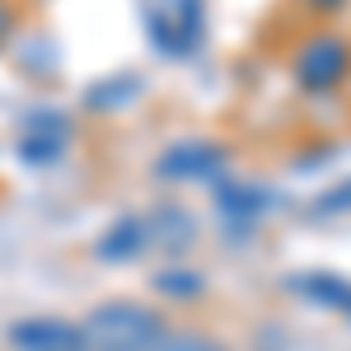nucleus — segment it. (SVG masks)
I'll list each match as a JSON object with an SVG mask.
<instances>
[{"label": "nucleus", "instance_id": "obj_1", "mask_svg": "<svg viewBox=\"0 0 351 351\" xmlns=\"http://www.w3.org/2000/svg\"><path fill=\"white\" fill-rule=\"evenodd\" d=\"M80 332H84V351H145L164 332V319L150 304L108 300V304L89 309Z\"/></svg>", "mask_w": 351, "mask_h": 351}, {"label": "nucleus", "instance_id": "obj_2", "mask_svg": "<svg viewBox=\"0 0 351 351\" xmlns=\"http://www.w3.org/2000/svg\"><path fill=\"white\" fill-rule=\"evenodd\" d=\"M141 19H145L150 43L164 56H188L202 43L206 5L202 0H141Z\"/></svg>", "mask_w": 351, "mask_h": 351}, {"label": "nucleus", "instance_id": "obj_3", "mask_svg": "<svg viewBox=\"0 0 351 351\" xmlns=\"http://www.w3.org/2000/svg\"><path fill=\"white\" fill-rule=\"evenodd\" d=\"M291 75H295L300 89H309V94H328V89H337V84L351 75V43L342 33H309L304 43H300V52L291 56Z\"/></svg>", "mask_w": 351, "mask_h": 351}, {"label": "nucleus", "instance_id": "obj_4", "mask_svg": "<svg viewBox=\"0 0 351 351\" xmlns=\"http://www.w3.org/2000/svg\"><path fill=\"white\" fill-rule=\"evenodd\" d=\"M225 164H230V150L220 141L192 136V141H173L155 160V178H164V183H206L211 178V183H220Z\"/></svg>", "mask_w": 351, "mask_h": 351}, {"label": "nucleus", "instance_id": "obj_5", "mask_svg": "<svg viewBox=\"0 0 351 351\" xmlns=\"http://www.w3.org/2000/svg\"><path fill=\"white\" fill-rule=\"evenodd\" d=\"M14 351H84V332L66 319H24L10 328Z\"/></svg>", "mask_w": 351, "mask_h": 351}, {"label": "nucleus", "instance_id": "obj_6", "mask_svg": "<svg viewBox=\"0 0 351 351\" xmlns=\"http://www.w3.org/2000/svg\"><path fill=\"white\" fill-rule=\"evenodd\" d=\"M263 206H267V188H258V183H248V178H220L216 183V211H220V220H225V230H248V225H258Z\"/></svg>", "mask_w": 351, "mask_h": 351}, {"label": "nucleus", "instance_id": "obj_7", "mask_svg": "<svg viewBox=\"0 0 351 351\" xmlns=\"http://www.w3.org/2000/svg\"><path fill=\"white\" fill-rule=\"evenodd\" d=\"M66 136H71V122L56 117V112H33L24 122V136H19V155L28 164H47L66 150Z\"/></svg>", "mask_w": 351, "mask_h": 351}, {"label": "nucleus", "instance_id": "obj_8", "mask_svg": "<svg viewBox=\"0 0 351 351\" xmlns=\"http://www.w3.org/2000/svg\"><path fill=\"white\" fill-rule=\"evenodd\" d=\"M145 234H150L155 248H164V253L173 258V253H188L192 248L197 225H192V216L183 211V206H160L155 216H145Z\"/></svg>", "mask_w": 351, "mask_h": 351}, {"label": "nucleus", "instance_id": "obj_9", "mask_svg": "<svg viewBox=\"0 0 351 351\" xmlns=\"http://www.w3.org/2000/svg\"><path fill=\"white\" fill-rule=\"evenodd\" d=\"M291 291L309 304H328V309H342L351 314V281L347 276H332V271H300L291 276Z\"/></svg>", "mask_w": 351, "mask_h": 351}, {"label": "nucleus", "instance_id": "obj_10", "mask_svg": "<svg viewBox=\"0 0 351 351\" xmlns=\"http://www.w3.org/2000/svg\"><path fill=\"white\" fill-rule=\"evenodd\" d=\"M145 243H150V234H145V216H122L108 234L99 239V258H104V263H127V258H141Z\"/></svg>", "mask_w": 351, "mask_h": 351}, {"label": "nucleus", "instance_id": "obj_11", "mask_svg": "<svg viewBox=\"0 0 351 351\" xmlns=\"http://www.w3.org/2000/svg\"><path fill=\"white\" fill-rule=\"evenodd\" d=\"M141 94V80L136 75H117V80H104L89 89V108H122Z\"/></svg>", "mask_w": 351, "mask_h": 351}, {"label": "nucleus", "instance_id": "obj_12", "mask_svg": "<svg viewBox=\"0 0 351 351\" xmlns=\"http://www.w3.org/2000/svg\"><path fill=\"white\" fill-rule=\"evenodd\" d=\"M145 351H225V347H220L216 337H202V332H169L164 328Z\"/></svg>", "mask_w": 351, "mask_h": 351}, {"label": "nucleus", "instance_id": "obj_13", "mask_svg": "<svg viewBox=\"0 0 351 351\" xmlns=\"http://www.w3.org/2000/svg\"><path fill=\"white\" fill-rule=\"evenodd\" d=\"M155 286H160L164 295L197 300V295H202V286H206V281H202L197 271H160V276H155Z\"/></svg>", "mask_w": 351, "mask_h": 351}, {"label": "nucleus", "instance_id": "obj_14", "mask_svg": "<svg viewBox=\"0 0 351 351\" xmlns=\"http://www.w3.org/2000/svg\"><path fill=\"white\" fill-rule=\"evenodd\" d=\"M314 216H342V211H351V178H342V183H332L328 192H319L314 197V206H309Z\"/></svg>", "mask_w": 351, "mask_h": 351}, {"label": "nucleus", "instance_id": "obj_15", "mask_svg": "<svg viewBox=\"0 0 351 351\" xmlns=\"http://www.w3.org/2000/svg\"><path fill=\"white\" fill-rule=\"evenodd\" d=\"M300 5H309L314 14H337V10H342L347 0H300Z\"/></svg>", "mask_w": 351, "mask_h": 351}, {"label": "nucleus", "instance_id": "obj_16", "mask_svg": "<svg viewBox=\"0 0 351 351\" xmlns=\"http://www.w3.org/2000/svg\"><path fill=\"white\" fill-rule=\"evenodd\" d=\"M14 33V10H10V0H0V43Z\"/></svg>", "mask_w": 351, "mask_h": 351}]
</instances>
